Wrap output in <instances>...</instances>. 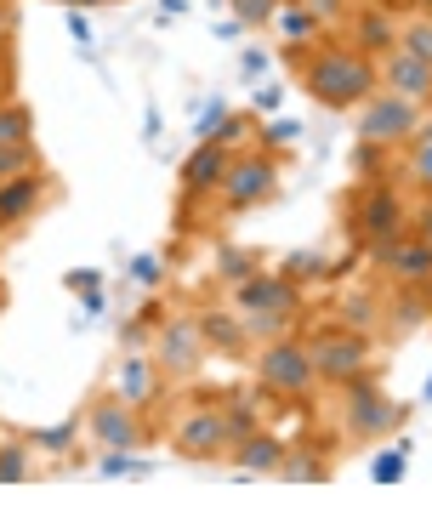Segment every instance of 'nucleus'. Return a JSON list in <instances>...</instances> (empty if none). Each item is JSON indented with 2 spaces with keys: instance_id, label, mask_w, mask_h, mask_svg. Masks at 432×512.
Wrapping results in <instances>:
<instances>
[{
  "instance_id": "1",
  "label": "nucleus",
  "mask_w": 432,
  "mask_h": 512,
  "mask_svg": "<svg viewBox=\"0 0 432 512\" xmlns=\"http://www.w3.org/2000/svg\"><path fill=\"white\" fill-rule=\"evenodd\" d=\"M296 69H302V92L319 103V109H359L370 92H381V74L370 57H359L353 46H319V52H302L290 46Z\"/></svg>"
},
{
  "instance_id": "2",
  "label": "nucleus",
  "mask_w": 432,
  "mask_h": 512,
  "mask_svg": "<svg viewBox=\"0 0 432 512\" xmlns=\"http://www.w3.org/2000/svg\"><path fill=\"white\" fill-rule=\"evenodd\" d=\"M404 416H410V410L387 399L370 370H364V376H353V382L342 387V433L353 444H376V439H387V433H398V427H404Z\"/></svg>"
},
{
  "instance_id": "3",
  "label": "nucleus",
  "mask_w": 432,
  "mask_h": 512,
  "mask_svg": "<svg viewBox=\"0 0 432 512\" xmlns=\"http://www.w3.org/2000/svg\"><path fill=\"white\" fill-rule=\"evenodd\" d=\"M256 382L268 387V393H279V399H307L319 387V370L307 359V342H296V336L262 342V353H256Z\"/></svg>"
},
{
  "instance_id": "4",
  "label": "nucleus",
  "mask_w": 432,
  "mask_h": 512,
  "mask_svg": "<svg viewBox=\"0 0 432 512\" xmlns=\"http://www.w3.org/2000/svg\"><path fill=\"white\" fill-rule=\"evenodd\" d=\"M307 359H313V370H319V382L347 387L353 376H364V370H370V336H364V330H353V325L313 330V336H307Z\"/></svg>"
},
{
  "instance_id": "5",
  "label": "nucleus",
  "mask_w": 432,
  "mask_h": 512,
  "mask_svg": "<svg viewBox=\"0 0 432 512\" xmlns=\"http://www.w3.org/2000/svg\"><path fill=\"white\" fill-rule=\"evenodd\" d=\"M359 143H381V148H398L410 143L415 131H421V109L415 103H404L398 92H370L359 103Z\"/></svg>"
},
{
  "instance_id": "6",
  "label": "nucleus",
  "mask_w": 432,
  "mask_h": 512,
  "mask_svg": "<svg viewBox=\"0 0 432 512\" xmlns=\"http://www.w3.org/2000/svg\"><path fill=\"white\" fill-rule=\"evenodd\" d=\"M154 365H160V376H171V382H188L199 365H205V336H199V319L194 313H171L160 330H154V353H148Z\"/></svg>"
},
{
  "instance_id": "7",
  "label": "nucleus",
  "mask_w": 432,
  "mask_h": 512,
  "mask_svg": "<svg viewBox=\"0 0 432 512\" xmlns=\"http://www.w3.org/2000/svg\"><path fill=\"white\" fill-rule=\"evenodd\" d=\"M222 211H256L279 194V160L273 154H234L228 177H222Z\"/></svg>"
},
{
  "instance_id": "8",
  "label": "nucleus",
  "mask_w": 432,
  "mask_h": 512,
  "mask_svg": "<svg viewBox=\"0 0 432 512\" xmlns=\"http://www.w3.org/2000/svg\"><path fill=\"white\" fill-rule=\"evenodd\" d=\"M86 433L103 450H143L148 444V427H143V416H137V404H126L120 393H103V399H91L86 404Z\"/></svg>"
},
{
  "instance_id": "9",
  "label": "nucleus",
  "mask_w": 432,
  "mask_h": 512,
  "mask_svg": "<svg viewBox=\"0 0 432 512\" xmlns=\"http://www.w3.org/2000/svg\"><path fill=\"white\" fill-rule=\"evenodd\" d=\"M171 444H177V456L188 461H216L228 456V427H222V404H188L177 421H171Z\"/></svg>"
},
{
  "instance_id": "10",
  "label": "nucleus",
  "mask_w": 432,
  "mask_h": 512,
  "mask_svg": "<svg viewBox=\"0 0 432 512\" xmlns=\"http://www.w3.org/2000/svg\"><path fill=\"white\" fill-rule=\"evenodd\" d=\"M353 234L370 245V239H387V234H410V200L398 194L393 183H376L353 205Z\"/></svg>"
},
{
  "instance_id": "11",
  "label": "nucleus",
  "mask_w": 432,
  "mask_h": 512,
  "mask_svg": "<svg viewBox=\"0 0 432 512\" xmlns=\"http://www.w3.org/2000/svg\"><path fill=\"white\" fill-rule=\"evenodd\" d=\"M234 308L239 313H285V319H302V285L290 274L256 268L245 285H234Z\"/></svg>"
},
{
  "instance_id": "12",
  "label": "nucleus",
  "mask_w": 432,
  "mask_h": 512,
  "mask_svg": "<svg viewBox=\"0 0 432 512\" xmlns=\"http://www.w3.org/2000/svg\"><path fill=\"white\" fill-rule=\"evenodd\" d=\"M347 29H353V52L370 57V63H381L387 52H398V12H387V6H376V0H364L359 12H347Z\"/></svg>"
},
{
  "instance_id": "13",
  "label": "nucleus",
  "mask_w": 432,
  "mask_h": 512,
  "mask_svg": "<svg viewBox=\"0 0 432 512\" xmlns=\"http://www.w3.org/2000/svg\"><path fill=\"white\" fill-rule=\"evenodd\" d=\"M376 74H381V92H398L415 109H432V63H421V57H410L398 46V52H387L376 63Z\"/></svg>"
},
{
  "instance_id": "14",
  "label": "nucleus",
  "mask_w": 432,
  "mask_h": 512,
  "mask_svg": "<svg viewBox=\"0 0 432 512\" xmlns=\"http://www.w3.org/2000/svg\"><path fill=\"white\" fill-rule=\"evenodd\" d=\"M228 165H234V154L222 143H199L188 160H182V194L188 200H199V194H216L222 188V177H228Z\"/></svg>"
},
{
  "instance_id": "15",
  "label": "nucleus",
  "mask_w": 432,
  "mask_h": 512,
  "mask_svg": "<svg viewBox=\"0 0 432 512\" xmlns=\"http://www.w3.org/2000/svg\"><path fill=\"white\" fill-rule=\"evenodd\" d=\"M40 200H46V171H40V165H29V171H18V177H6V183H0V228L35 217Z\"/></svg>"
},
{
  "instance_id": "16",
  "label": "nucleus",
  "mask_w": 432,
  "mask_h": 512,
  "mask_svg": "<svg viewBox=\"0 0 432 512\" xmlns=\"http://www.w3.org/2000/svg\"><path fill=\"white\" fill-rule=\"evenodd\" d=\"M194 319H199L205 348H216V353H245L251 348V330H245V313L239 308H205V313H194Z\"/></svg>"
},
{
  "instance_id": "17",
  "label": "nucleus",
  "mask_w": 432,
  "mask_h": 512,
  "mask_svg": "<svg viewBox=\"0 0 432 512\" xmlns=\"http://www.w3.org/2000/svg\"><path fill=\"white\" fill-rule=\"evenodd\" d=\"M114 393H120L126 404H137V410H143V404H154V399H160V365H154V359H143V353H126V359H120V370H114Z\"/></svg>"
},
{
  "instance_id": "18",
  "label": "nucleus",
  "mask_w": 432,
  "mask_h": 512,
  "mask_svg": "<svg viewBox=\"0 0 432 512\" xmlns=\"http://www.w3.org/2000/svg\"><path fill=\"white\" fill-rule=\"evenodd\" d=\"M228 456H234L239 473H268V478H273V473H279V461H285V444L273 439L268 427H256L251 439H239Z\"/></svg>"
},
{
  "instance_id": "19",
  "label": "nucleus",
  "mask_w": 432,
  "mask_h": 512,
  "mask_svg": "<svg viewBox=\"0 0 432 512\" xmlns=\"http://www.w3.org/2000/svg\"><path fill=\"white\" fill-rule=\"evenodd\" d=\"M387 274H393L398 285H427L432 279V245L415 239V234H404L393 245V256H387Z\"/></svg>"
},
{
  "instance_id": "20",
  "label": "nucleus",
  "mask_w": 432,
  "mask_h": 512,
  "mask_svg": "<svg viewBox=\"0 0 432 512\" xmlns=\"http://www.w3.org/2000/svg\"><path fill=\"white\" fill-rule=\"evenodd\" d=\"M222 404V427H228V450H234L239 439H251L256 427H262V416H268V410H262V404L251 399V393H228V399H216Z\"/></svg>"
},
{
  "instance_id": "21",
  "label": "nucleus",
  "mask_w": 432,
  "mask_h": 512,
  "mask_svg": "<svg viewBox=\"0 0 432 512\" xmlns=\"http://www.w3.org/2000/svg\"><path fill=\"white\" fill-rule=\"evenodd\" d=\"M262 268V256L256 251H245V245H216V279L234 291V285H245V279Z\"/></svg>"
},
{
  "instance_id": "22",
  "label": "nucleus",
  "mask_w": 432,
  "mask_h": 512,
  "mask_svg": "<svg viewBox=\"0 0 432 512\" xmlns=\"http://www.w3.org/2000/svg\"><path fill=\"white\" fill-rule=\"evenodd\" d=\"M285 484H324L330 478V461H319V450H285V461H279V473Z\"/></svg>"
},
{
  "instance_id": "23",
  "label": "nucleus",
  "mask_w": 432,
  "mask_h": 512,
  "mask_svg": "<svg viewBox=\"0 0 432 512\" xmlns=\"http://www.w3.org/2000/svg\"><path fill=\"white\" fill-rule=\"evenodd\" d=\"M29 473H35V444L0 439V484H29Z\"/></svg>"
},
{
  "instance_id": "24",
  "label": "nucleus",
  "mask_w": 432,
  "mask_h": 512,
  "mask_svg": "<svg viewBox=\"0 0 432 512\" xmlns=\"http://www.w3.org/2000/svg\"><path fill=\"white\" fill-rule=\"evenodd\" d=\"M398 46L421 63H432V12H404L398 18Z\"/></svg>"
},
{
  "instance_id": "25",
  "label": "nucleus",
  "mask_w": 432,
  "mask_h": 512,
  "mask_svg": "<svg viewBox=\"0 0 432 512\" xmlns=\"http://www.w3.org/2000/svg\"><path fill=\"white\" fill-rule=\"evenodd\" d=\"M18 143H35V114H29V103H0V148Z\"/></svg>"
},
{
  "instance_id": "26",
  "label": "nucleus",
  "mask_w": 432,
  "mask_h": 512,
  "mask_svg": "<svg viewBox=\"0 0 432 512\" xmlns=\"http://www.w3.org/2000/svg\"><path fill=\"white\" fill-rule=\"evenodd\" d=\"M404 148H410V177H415V188H421V194H432V120H421V131H415Z\"/></svg>"
},
{
  "instance_id": "27",
  "label": "nucleus",
  "mask_w": 432,
  "mask_h": 512,
  "mask_svg": "<svg viewBox=\"0 0 432 512\" xmlns=\"http://www.w3.org/2000/svg\"><path fill=\"white\" fill-rule=\"evenodd\" d=\"M432 302H427V291H421V285H404V296H398L393 308H387V319H393V330L398 336H404V330H415L421 325V313H427Z\"/></svg>"
},
{
  "instance_id": "28",
  "label": "nucleus",
  "mask_w": 432,
  "mask_h": 512,
  "mask_svg": "<svg viewBox=\"0 0 432 512\" xmlns=\"http://www.w3.org/2000/svg\"><path fill=\"white\" fill-rule=\"evenodd\" d=\"M74 433H80V416L63 421V427H40L29 444H35V450H46V456H69V450H74Z\"/></svg>"
},
{
  "instance_id": "29",
  "label": "nucleus",
  "mask_w": 432,
  "mask_h": 512,
  "mask_svg": "<svg viewBox=\"0 0 432 512\" xmlns=\"http://www.w3.org/2000/svg\"><path fill=\"white\" fill-rule=\"evenodd\" d=\"M410 444L398 439V444H387V450H381L376 456V467H370V478H376V484H398V478H404V467H410Z\"/></svg>"
},
{
  "instance_id": "30",
  "label": "nucleus",
  "mask_w": 432,
  "mask_h": 512,
  "mask_svg": "<svg viewBox=\"0 0 432 512\" xmlns=\"http://www.w3.org/2000/svg\"><path fill=\"white\" fill-rule=\"evenodd\" d=\"M342 319H347L353 330H364V336H370V325H376V296H370V291H353V296L342 302Z\"/></svg>"
},
{
  "instance_id": "31",
  "label": "nucleus",
  "mask_w": 432,
  "mask_h": 512,
  "mask_svg": "<svg viewBox=\"0 0 432 512\" xmlns=\"http://www.w3.org/2000/svg\"><path fill=\"white\" fill-rule=\"evenodd\" d=\"M285 274L302 285V279H330V262H324L319 251H296V256H285Z\"/></svg>"
},
{
  "instance_id": "32",
  "label": "nucleus",
  "mask_w": 432,
  "mask_h": 512,
  "mask_svg": "<svg viewBox=\"0 0 432 512\" xmlns=\"http://www.w3.org/2000/svg\"><path fill=\"white\" fill-rule=\"evenodd\" d=\"M234 6V18L245 23V29H262V23L279 18V0H228Z\"/></svg>"
},
{
  "instance_id": "33",
  "label": "nucleus",
  "mask_w": 432,
  "mask_h": 512,
  "mask_svg": "<svg viewBox=\"0 0 432 512\" xmlns=\"http://www.w3.org/2000/svg\"><path fill=\"white\" fill-rule=\"evenodd\" d=\"M279 23H285V40H290V46H302V40L319 35V23L307 18V6H285V12H279Z\"/></svg>"
},
{
  "instance_id": "34",
  "label": "nucleus",
  "mask_w": 432,
  "mask_h": 512,
  "mask_svg": "<svg viewBox=\"0 0 432 512\" xmlns=\"http://www.w3.org/2000/svg\"><path fill=\"white\" fill-rule=\"evenodd\" d=\"M108 478H143L148 461H131V450H103V461H97Z\"/></svg>"
},
{
  "instance_id": "35",
  "label": "nucleus",
  "mask_w": 432,
  "mask_h": 512,
  "mask_svg": "<svg viewBox=\"0 0 432 512\" xmlns=\"http://www.w3.org/2000/svg\"><path fill=\"white\" fill-rule=\"evenodd\" d=\"M29 165H40L35 143H18V148H0V183H6V177H18V171H29Z\"/></svg>"
},
{
  "instance_id": "36",
  "label": "nucleus",
  "mask_w": 432,
  "mask_h": 512,
  "mask_svg": "<svg viewBox=\"0 0 432 512\" xmlns=\"http://www.w3.org/2000/svg\"><path fill=\"white\" fill-rule=\"evenodd\" d=\"M296 6H307V18L319 23H347V12H353V6H347V0H296Z\"/></svg>"
},
{
  "instance_id": "37",
  "label": "nucleus",
  "mask_w": 432,
  "mask_h": 512,
  "mask_svg": "<svg viewBox=\"0 0 432 512\" xmlns=\"http://www.w3.org/2000/svg\"><path fill=\"white\" fill-rule=\"evenodd\" d=\"M245 137H251V120H245V114H222V126L211 131V143H222V148L245 143Z\"/></svg>"
},
{
  "instance_id": "38",
  "label": "nucleus",
  "mask_w": 432,
  "mask_h": 512,
  "mask_svg": "<svg viewBox=\"0 0 432 512\" xmlns=\"http://www.w3.org/2000/svg\"><path fill=\"white\" fill-rule=\"evenodd\" d=\"M131 279H137V285H143V291H154V285H160V256H131Z\"/></svg>"
},
{
  "instance_id": "39",
  "label": "nucleus",
  "mask_w": 432,
  "mask_h": 512,
  "mask_svg": "<svg viewBox=\"0 0 432 512\" xmlns=\"http://www.w3.org/2000/svg\"><path fill=\"white\" fill-rule=\"evenodd\" d=\"M381 171V143H359L353 148V177H376Z\"/></svg>"
},
{
  "instance_id": "40",
  "label": "nucleus",
  "mask_w": 432,
  "mask_h": 512,
  "mask_svg": "<svg viewBox=\"0 0 432 512\" xmlns=\"http://www.w3.org/2000/svg\"><path fill=\"white\" fill-rule=\"evenodd\" d=\"M222 114H228V103H222V97H216L211 109L199 114V126H194V137H199V143H211V131H216V126H222Z\"/></svg>"
},
{
  "instance_id": "41",
  "label": "nucleus",
  "mask_w": 432,
  "mask_h": 512,
  "mask_svg": "<svg viewBox=\"0 0 432 512\" xmlns=\"http://www.w3.org/2000/svg\"><path fill=\"white\" fill-rule=\"evenodd\" d=\"M410 234H415V239H427V245H432V194L410 211Z\"/></svg>"
},
{
  "instance_id": "42",
  "label": "nucleus",
  "mask_w": 432,
  "mask_h": 512,
  "mask_svg": "<svg viewBox=\"0 0 432 512\" xmlns=\"http://www.w3.org/2000/svg\"><path fill=\"white\" fill-rule=\"evenodd\" d=\"M290 137H296V126H290V120H273V126H262V143H268V148H285Z\"/></svg>"
},
{
  "instance_id": "43",
  "label": "nucleus",
  "mask_w": 432,
  "mask_h": 512,
  "mask_svg": "<svg viewBox=\"0 0 432 512\" xmlns=\"http://www.w3.org/2000/svg\"><path fill=\"white\" fill-rule=\"evenodd\" d=\"M239 69H245V74H262V69H268V52H262V46H251V52L239 57Z\"/></svg>"
},
{
  "instance_id": "44",
  "label": "nucleus",
  "mask_w": 432,
  "mask_h": 512,
  "mask_svg": "<svg viewBox=\"0 0 432 512\" xmlns=\"http://www.w3.org/2000/svg\"><path fill=\"white\" fill-rule=\"evenodd\" d=\"M279 97H285L279 86H262V92H256V114H273L279 109Z\"/></svg>"
},
{
  "instance_id": "45",
  "label": "nucleus",
  "mask_w": 432,
  "mask_h": 512,
  "mask_svg": "<svg viewBox=\"0 0 432 512\" xmlns=\"http://www.w3.org/2000/svg\"><path fill=\"white\" fill-rule=\"evenodd\" d=\"M69 291H80V296H86V291H97V274H91V268H80V274H69Z\"/></svg>"
},
{
  "instance_id": "46",
  "label": "nucleus",
  "mask_w": 432,
  "mask_h": 512,
  "mask_svg": "<svg viewBox=\"0 0 432 512\" xmlns=\"http://www.w3.org/2000/svg\"><path fill=\"white\" fill-rule=\"evenodd\" d=\"M69 35H74V40H80V46H91V23H86V18H80V12H69Z\"/></svg>"
},
{
  "instance_id": "47",
  "label": "nucleus",
  "mask_w": 432,
  "mask_h": 512,
  "mask_svg": "<svg viewBox=\"0 0 432 512\" xmlns=\"http://www.w3.org/2000/svg\"><path fill=\"white\" fill-rule=\"evenodd\" d=\"M12 35V0H0V40Z\"/></svg>"
},
{
  "instance_id": "48",
  "label": "nucleus",
  "mask_w": 432,
  "mask_h": 512,
  "mask_svg": "<svg viewBox=\"0 0 432 512\" xmlns=\"http://www.w3.org/2000/svg\"><path fill=\"white\" fill-rule=\"evenodd\" d=\"M376 6H387V12H398V18H404V12H410V6H404V0H376Z\"/></svg>"
},
{
  "instance_id": "49",
  "label": "nucleus",
  "mask_w": 432,
  "mask_h": 512,
  "mask_svg": "<svg viewBox=\"0 0 432 512\" xmlns=\"http://www.w3.org/2000/svg\"><path fill=\"white\" fill-rule=\"evenodd\" d=\"M404 6H410V12H432V0H404Z\"/></svg>"
},
{
  "instance_id": "50",
  "label": "nucleus",
  "mask_w": 432,
  "mask_h": 512,
  "mask_svg": "<svg viewBox=\"0 0 432 512\" xmlns=\"http://www.w3.org/2000/svg\"><path fill=\"white\" fill-rule=\"evenodd\" d=\"M421 291H427V302H432V279H427V285H421Z\"/></svg>"
},
{
  "instance_id": "51",
  "label": "nucleus",
  "mask_w": 432,
  "mask_h": 512,
  "mask_svg": "<svg viewBox=\"0 0 432 512\" xmlns=\"http://www.w3.org/2000/svg\"><path fill=\"white\" fill-rule=\"evenodd\" d=\"M421 399H427V404H432V382H427V393H421Z\"/></svg>"
}]
</instances>
